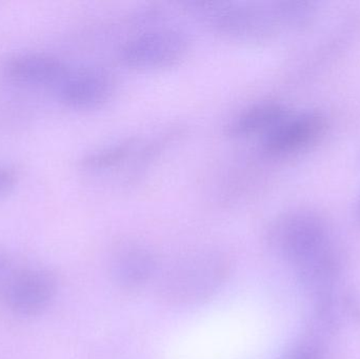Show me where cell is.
I'll return each instance as SVG.
<instances>
[{
	"mask_svg": "<svg viewBox=\"0 0 360 359\" xmlns=\"http://www.w3.org/2000/svg\"><path fill=\"white\" fill-rule=\"evenodd\" d=\"M186 6L216 33L236 39H266L281 29L274 2L194 1Z\"/></svg>",
	"mask_w": 360,
	"mask_h": 359,
	"instance_id": "2",
	"label": "cell"
},
{
	"mask_svg": "<svg viewBox=\"0 0 360 359\" xmlns=\"http://www.w3.org/2000/svg\"><path fill=\"white\" fill-rule=\"evenodd\" d=\"M354 218L355 221L360 225V194L359 197H357L356 202H355L354 206Z\"/></svg>",
	"mask_w": 360,
	"mask_h": 359,
	"instance_id": "16",
	"label": "cell"
},
{
	"mask_svg": "<svg viewBox=\"0 0 360 359\" xmlns=\"http://www.w3.org/2000/svg\"><path fill=\"white\" fill-rule=\"evenodd\" d=\"M275 10L281 27L300 29L310 25L317 14V6L308 0H279L274 1Z\"/></svg>",
	"mask_w": 360,
	"mask_h": 359,
	"instance_id": "12",
	"label": "cell"
},
{
	"mask_svg": "<svg viewBox=\"0 0 360 359\" xmlns=\"http://www.w3.org/2000/svg\"><path fill=\"white\" fill-rule=\"evenodd\" d=\"M327 128V117L321 112H290L264 135L262 150L271 156L297 153L317 143L325 135Z\"/></svg>",
	"mask_w": 360,
	"mask_h": 359,
	"instance_id": "6",
	"label": "cell"
},
{
	"mask_svg": "<svg viewBox=\"0 0 360 359\" xmlns=\"http://www.w3.org/2000/svg\"><path fill=\"white\" fill-rule=\"evenodd\" d=\"M283 359H325V354L316 345L304 344L292 350Z\"/></svg>",
	"mask_w": 360,
	"mask_h": 359,
	"instance_id": "13",
	"label": "cell"
},
{
	"mask_svg": "<svg viewBox=\"0 0 360 359\" xmlns=\"http://www.w3.org/2000/svg\"><path fill=\"white\" fill-rule=\"evenodd\" d=\"M8 256H6L4 251L0 249V275L4 274V272L6 271V267H8Z\"/></svg>",
	"mask_w": 360,
	"mask_h": 359,
	"instance_id": "15",
	"label": "cell"
},
{
	"mask_svg": "<svg viewBox=\"0 0 360 359\" xmlns=\"http://www.w3.org/2000/svg\"><path fill=\"white\" fill-rule=\"evenodd\" d=\"M58 280L46 268H25L8 276L2 287V299L13 313L20 316L41 314L54 301Z\"/></svg>",
	"mask_w": 360,
	"mask_h": 359,
	"instance_id": "5",
	"label": "cell"
},
{
	"mask_svg": "<svg viewBox=\"0 0 360 359\" xmlns=\"http://www.w3.org/2000/svg\"><path fill=\"white\" fill-rule=\"evenodd\" d=\"M266 242L295 269L332 244L326 219L316 211L304 208L275 217L266 230Z\"/></svg>",
	"mask_w": 360,
	"mask_h": 359,
	"instance_id": "3",
	"label": "cell"
},
{
	"mask_svg": "<svg viewBox=\"0 0 360 359\" xmlns=\"http://www.w3.org/2000/svg\"><path fill=\"white\" fill-rule=\"evenodd\" d=\"M16 183V172L6 167H0V197L8 194Z\"/></svg>",
	"mask_w": 360,
	"mask_h": 359,
	"instance_id": "14",
	"label": "cell"
},
{
	"mask_svg": "<svg viewBox=\"0 0 360 359\" xmlns=\"http://www.w3.org/2000/svg\"><path fill=\"white\" fill-rule=\"evenodd\" d=\"M137 139L135 137L120 139L105 147L86 154L82 159V168L91 171H103L122 164L134 151Z\"/></svg>",
	"mask_w": 360,
	"mask_h": 359,
	"instance_id": "11",
	"label": "cell"
},
{
	"mask_svg": "<svg viewBox=\"0 0 360 359\" xmlns=\"http://www.w3.org/2000/svg\"><path fill=\"white\" fill-rule=\"evenodd\" d=\"M110 275L124 290H136L145 286L155 275L158 261L145 247L124 244L112 255Z\"/></svg>",
	"mask_w": 360,
	"mask_h": 359,
	"instance_id": "9",
	"label": "cell"
},
{
	"mask_svg": "<svg viewBox=\"0 0 360 359\" xmlns=\"http://www.w3.org/2000/svg\"><path fill=\"white\" fill-rule=\"evenodd\" d=\"M230 263L222 255L201 252L173 261L160 280V296L171 305L200 303L219 290L229 275Z\"/></svg>",
	"mask_w": 360,
	"mask_h": 359,
	"instance_id": "1",
	"label": "cell"
},
{
	"mask_svg": "<svg viewBox=\"0 0 360 359\" xmlns=\"http://www.w3.org/2000/svg\"><path fill=\"white\" fill-rule=\"evenodd\" d=\"M190 44L188 34L177 27H152L124 40L118 46L117 58L133 69H162L184 58Z\"/></svg>",
	"mask_w": 360,
	"mask_h": 359,
	"instance_id": "4",
	"label": "cell"
},
{
	"mask_svg": "<svg viewBox=\"0 0 360 359\" xmlns=\"http://www.w3.org/2000/svg\"><path fill=\"white\" fill-rule=\"evenodd\" d=\"M61 103L78 110L94 109L113 97L116 80L109 70L97 65L68 72L55 88Z\"/></svg>",
	"mask_w": 360,
	"mask_h": 359,
	"instance_id": "7",
	"label": "cell"
},
{
	"mask_svg": "<svg viewBox=\"0 0 360 359\" xmlns=\"http://www.w3.org/2000/svg\"><path fill=\"white\" fill-rule=\"evenodd\" d=\"M289 113V109L279 101H258L233 116L226 124V133L232 137L248 136L256 133L264 135Z\"/></svg>",
	"mask_w": 360,
	"mask_h": 359,
	"instance_id": "10",
	"label": "cell"
},
{
	"mask_svg": "<svg viewBox=\"0 0 360 359\" xmlns=\"http://www.w3.org/2000/svg\"><path fill=\"white\" fill-rule=\"evenodd\" d=\"M4 73L15 81L56 88L70 67L65 61L46 53H22L4 63Z\"/></svg>",
	"mask_w": 360,
	"mask_h": 359,
	"instance_id": "8",
	"label": "cell"
}]
</instances>
